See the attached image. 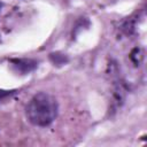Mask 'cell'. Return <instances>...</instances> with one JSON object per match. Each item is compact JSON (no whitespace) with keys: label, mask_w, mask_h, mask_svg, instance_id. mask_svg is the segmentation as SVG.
Here are the masks:
<instances>
[{"label":"cell","mask_w":147,"mask_h":147,"mask_svg":"<svg viewBox=\"0 0 147 147\" xmlns=\"http://www.w3.org/2000/svg\"><path fill=\"white\" fill-rule=\"evenodd\" d=\"M57 101L51 94L39 92L29 101L25 114L30 123L36 126H47L57 116Z\"/></svg>","instance_id":"6da1fadb"},{"label":"cell","mask_w":147,"mask_h":147,"mask_svg":"<svg viewBox=\"0 0 147 147\" xmlns=\"http://www.w3.org/2000/svg\"><path fill=\"white\" fill-rule=\"evenodd\" d=\"M10 65L14 71L21 75H25L34 70L38 65V62L31 59H14V60H10Z\"/></svg>","instance_id":"7a4b0ae2"},{"label":"cell","mask_w":147,"mask_h":147,"mask_svg":"<svg viewBox=\"0 0 147 147\" xmlns=\"http://www.w3.org/2000/svg\"><path fill=\"white\" fill-rule=\"evenodd\" d=\"M49 59L55 65H59V67L63 65L68 62V57L61 53H52V54H49Z\"/></svg>","instance_id":"3957f363"},{"label":"cell","mask_w":147,"mask_h":147,"mask_svg":"<svg viewBox=\"0 0 147 147\" xmlns=\"http://www.w3.org/2000/svg\"><path fill=\"white\" fill-rule=\"evenodd\" d=\"M1 7H2V3L0 2V10H1Z\"/></svg>","instance_id":"277c9868"}]
</instances>
